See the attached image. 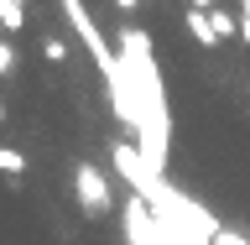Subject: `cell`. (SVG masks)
Instances as JSON below:
<instances>
[{
  "label": "cell",
  "mask_w": 250,
  "mask_h": 245,
  "mask_svg": "<svg viewBox=\"0 0 250 245\" xmlns=\"http://www.w3.org/2000/svg\"><path fill=\"white\" fill-rule=\"evenodd\" d=\"M208 16H214V31H219V42H224V37H240V16L219 11V5H214V11H208Z\"/></svg>",
  "instance_id": "7"
},
{
  "label": "cell",
  "mask_w": 250,
  "mask_h": 245,
  "mask_svg": "<svg viewBox=\"0 0 250 245\" xmlns=\"http://www.w3.org/2000/svg\"><path fill=\"white\" fill-rule=\"evenodd\" d=\"M188 5H198V11H214V0H188Z\"/></svg>",
  "instance_id": "13"
},
{
  "label": "cell",
  "mask_w": 250,
  "mask_h": 245,
  "mask_svg": "<svg viewBox=\"0 0 250 245\" xmlns=\"http://www.w3.org/2000/svg\"><path fill=\"white\" fill-rule=\"evenodd\" d=\"M0 73H5V78L16 73V42H11V37L0 42Z\"/></svg>",
  "instance_id": "10"
},
{
  "label": "cell",
  "mask_w": 250,
  "mask_h": 245,
  "mask_svg": "<svg viewBox=\"0 0 250 245\" xmlns=\"http://www.w3.org/2000/svg\"><path fill=\"white\" fill-rule=\"evenodd\" d=\"M115 47H120V63L130 73V94H136V146L156 172H167L172 167L167 162L172 156V110H167V84H162L156 47L141 26H120Z\"/></svg>",
  "instance_id": "1"
},
{
  "label": "cell",
  "mask_w": 250,
  "mask_h": 245,
  "mask_svg": "<svg viewBox=\"0 0 250 245\" xmlns=\"http://www.w3.org/2000/svg\"><path fill=\"white\" fill-rule=\"evenodd\" d=\"M120 235L125 245H162V230H156V214L141 193H125L120 199Z\"/></svg>",
  "instance_id": "4"
},
{
  "label": "cell",
  "mask_w": 250,
  "mask_h": 245,
  "mask_svg": "<svg viewBox=\"0 0 250 245\" xmlns=\"http://www.w3.org/2000/svg\"><path fill=\"white\" fill-rule=\"evenodd\" d=\"M0 167L11 172V178H21V172H26V156L16 152V146H5V152H0Z\"/></svg>",
  "instance_id": "8"
},
{
  "label": "cell",
  "mask_w": 250,
  "mask_h": 245,
  "mask_svg": "<svg viewBox=\"0 0 250 245\" xmlns=\"http://www.w3.org/2000/svg\"><path fill=\"white\" fill-rule=\"evenodd\" d=\"M188 37H193L198 47H214V42H219L214 16H208V11H198V5H188Z\"/></svg>",
  "instance_id": "5"
},
{
  "label": "cell",
  "mask_w": 250,
  "mask_h": 245,
  "mask_svg": "<svg viewBox=\"0 0 250 245\" xmlns=\"http://www.w3.org/2000/svg\"><path fill=\"white\" fill-rule=\"evenodd\" d=\"M234 16H240V42L250 47V0H240V5H234Z\"/></svg>",
  "instance_id": "11"
},
{
  "label": "cell",
  "mask_w": 250,
  "mask_h": 245,
  "mask_svg": "<svg viewBox=\"0 0 250 245\" xmlns=\"http://www.w3.org/2000/svg\"><path fill=\"white\" fill-rule=\"evenodd\" d=\"M21 21H26V0H0V26H5V37H16Z\"/></svg>",
  "instance_id": "6"
},
{
  "label": "cell",
  "mask_w": 250,
  "mask_h": 245,
  "mask_svg": "<svg viewBox=\"0 0 250 245\" xmlns=\"http://www.w3.org/2000/svg\"><path fill=\"white\" fill-rule=\"evenodd\" d=\"M146 203H151L156 214V230H162V245H214L219 240V224L208 209H203L198 199H188V193H177V188L162 178V183L146 193Z\"/></svg>",
  "instance_id": "2"
},
{
  "label": "cell",
  "mask_w": 250,
  "mask_h": 245,
  "mask_svg": "<svg viewBox=\"0 0 250 245\" xmlns=\"http://www.w3.org/2000/svg\"><path fill=\"white\" fill-rule=\"evenodd\" d=\"M42 58L47 63H62V58H68V37H47V42H42Z\"/></svg>",
  "instance_id": "9"
},
{
  "label": "cell",
  "mask_w": 250,
  "mask_h": 245,
  "mask_svg": "<svg viewBox=\"0 0 250 245\" xmlns=\"http://www.w3.org/2000/svg\"><path fill=\"white\" fill-rule=\"evenodd\" d=\"M214 245H250V240H245L240 230H219V240H214Z\"/></svg>",
  "instance_id": "12"
},
{
  "label": "cell",
  "mask_w": 250,
  "mask_h": 245,
  "mask_svg": "<svg viewBox=\"0 0 250 245\" xmlns=\"http://www.w3.org/2000/svg\"><path fill=\"white\" fill-rule=\"evenodd\" d=\"M73 193H78V209L94 214V219L115 209V188H109V178L94 162H73Z\"/></svg>",
  "instance_id": "3"
},
{
  "label": "cell",
  "mask_w": 250,
  "mask_h": 245,
  "mask_svg": "<svg viewBox=\"0 0 250 245\" xmlns=\"http://www.w3.org/2000/svg\"><path fill=\"white\" fill-rule=\"evenodd\" d=\"M115 5H120V11H136V5H141V0H115Z\"/></svg>",
  "instance_id": "14"
}]
</instances>
